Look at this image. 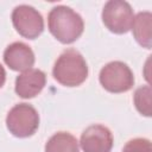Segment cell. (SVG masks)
I'll list each match as a JSON object with an SVG mask.
<instances>
[{
	"instance_id": "obj_14",
	"label": "cell",
	"mask_w": 152,
	"mask_h": 152,
	"mask_svg": "<svg viewBox=\"0 0 152 152\" xmlns=\"http://www.w3.org/2000/svg\"><path fill=\"white\" fill-rule=\"evenodd\" d=\"M5 82H6V70H5V68L0 64V88L4 87Z\"/></svg>"
},
{
	"instance_id": "obj_7",
	"label": "cell",
	"mask_w": 152,
	"mask_h": 152,
	"mask_svg": "<svg viewBox=\"0 0 152 152\" xmlns=\"http://www.w3.org/2000/svg\"><path fill=\"white\" fill-rule=\"evenodd\" d=\"M113 134L103 125H91L87 127L80 139L83 152H110L113 147Z\"/></svg>"
},
{
	"instance_id": "obj_6",
	"label": "cell",
	"mask_w": 152,
	"mask_h": 152,
	"mask_svg": "<svg viewBox=\"0 0 152 152\" xmlns=\"http://www.w3.org/2000/svg\"><path fill=\"white\" fill-rule=\"evenodd\" d=\"M11 18L15 31L26 39H36L44 31V19L42 14L30 5L14 7Z\"/></svg>"
},
{
	"instance_id": "obj_5",
	"label": "cell",
	"mask_w": 152,
	"mask_h": 152,
	"mask_svg": "<svg viewBox=\"0 0 152 152\" xmlns=\"http://www.w3.org/2000/svg\"><path fill=\"white\" fill-rule=\"evenodd\" d=\"M103 25L115 34L127 33L134 19L131 5L124 0H109L104 4L101 13Z\"/></svg>"
},
{
	"instance_id": "obj_11",
	"label": "cell",
	"mask_w": 152,
	"mask_h": 152,
	"mask_svg": "<svg viewBox=\"0 0 152 152\" xmlns=\"http://www.w3.org/2000/svg\"><path fill=\"white\" fill-rule=\"evenodd\" d=\"M45 152H80V146L72 134L57 132L46 141Z\"/></svg>"
},
{
	"instance_id": "obj_8",
	"label": "cell",
	"mask_w": 152,
	"mask_h": 152,
	"mask_svg": "<svg viewBox=\"0 0 152 152\" xmlns=\"http://www.w3.org/2000/svg\"><path fill=\"white\" fill-rule=\"evenodd\" d=\"M46 75L40 69L31 68L23 71L15 78L14 90L21 99H32L37 96L45 87Z\"/></svg>"
},
{
	"instance_id": "obj_1",
	"label": "cell",
	"mask_w": 152,
	"mask_h": 152,
	"mask_svg": "<svg viewBox=\"0 0 152 152\" xmlns=\"http://www.w3.org/2000/svg\"><path fill=\"white\" fill-rule=\"evenodd\" d=\"M48 27L50 33L62 44L76 42L83 33L84 21L72 8L58 5L51 8L48 15Z\"/></svg>"
},
{
	"instance_id": "obj_4",
	"label": "cell",
	"mask_w": 152,
	"mask_h": 152,
	"mask_svg": "<svg viewBox=\"0 0 152 152\" xmlns=\"http://www.w3.org/2000/svg\"><path fill=\"white\" fill-rule=\"evenodd\" d=\"M99 81L107 91L120 94L132 89L134 84V75L126 63L121 61H113L102 66Z\"/></svg>"
},
{
	"instance_id": "obj_2",
	"label": "cell",
	"mask_w": 152,
	"mask_h": 152,
	"mask_svg": "<svg viewBox=\"0 0 152 152\" xmlns=\"http://www.w3.org/2000/svg\"><path fill=\"white\" fill-rule=\"evenodd\" d=\"M52 76L64 87H78L88 77L87 62L77 50L66 49L56 59Z\"/></svg>"
},
{
	"instance_id": "obj_12",
	"label": "cell",
	"mask_w": 152,
	"mask_h": 152,
	"mask_svg": "<svg viewBox=\"0 0 152 152\" xmlns=\"http://www.w3.org/2000/svg\"><path fill=\"white\" fill-rule=\"evenodd\" d=\"M133 101L137 110L141 115L147 118L152 115V90L148 84L141 86L134 91Z\"/></svg>"
},
{
	"instance_id": "obj_13",
	"label": "cell",
	"mask_w": 152,
	"mask_h": 152,
	"mask_svg": "<svg viewBox=\"0 0 152 152\" xmlns=\"http://www.w3.org/2000/svg\"><path fill=\"white\" fill-rule=\"evenodd\" d=\"M122 152H152V145L146 138H134L126 142Z\"/></svg>"
},
{
	"instance_id": "obj_3",
	"label": "cell",
	"mask_w": 152,
	"mask_h": 152,
	"mask_svg": "<svg viewBox=\"0 0 152 152\" xmlns=\"http://www.w3.org/2000/svg\"><path fill=\"white\" fill-rule=\"evenodd\" d=\"M6 127L10 133L17 138H28L33 135L39 127V114L33 106L18 103L7 113Z\"/></svg>"
},
{
	"instance_id": "obj_10",
	"label": "cell",
	"mask_w": 152,
	"mask_h": 152,
	"mask_svg": "<svg viewBox=\"0 0 152 152\" xmlns=\"http://www.w3.org/2000/svg\"><path fill=\"white\" fill-rule=\"evenodd\" d=\"M132 33L139 45L145 49L152 46V14L148 11L139 12L132 23Z\"/></svg>"
},
{
	"instance_id": "obj_9",
	"label": "cell",
	"mask_w": 152,
	"mask_h": 152,
	"mask_svg": "<svg viewBox=\"0 0 152 152\" xmlns=\"http://www.w3.org/2000/svg\"><path fill=\"white\" fill-rule=\"evenodd\" d=\"M34 53L32 49L23 43L14 42L10 44L4 51V62L5 64L14 71H25L33 66L34 64Z\"/></svg>"
}]
</instances>
